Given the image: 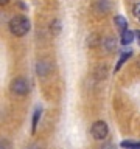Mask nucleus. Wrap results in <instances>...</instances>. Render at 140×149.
<instances>
[{
    "label": "nucleus",
    "mask_w": 140,
    "mask_h": 149,
    "mask_svg": "<svg viewBox=\"0 0 140 149\" xmlns=\"http://www.w3.org/2000/svg\"><path fill=\"white\" fill-rule=\"evenodd\" d=\"M9 31L14 36L22 37L30 31V20L25 16H16L9 20Z\"/></svg>",
    "instance_id": "obj_1"
},
{
    "label": "nucleus",
    "mask_w": 140,
    "mask_h": 149,
    "mask_svg": "<svg viewBox=\"0 0 140 149\" xmlns=\"http://www.w3.org/2000/svg\"><path fill=\"white\" fill-rule=\"evenodd\" d=\"M28 90H30V84L25 78H16L11 82V92L17 96H23L27 95Z\"/></svg>",
    "instance_id": "obj_2"
},
{
    "label": "nucleus",
    "mask_w": 140,
    "mask_h": 149,
    "mask_svg": "<svg viewBox=\"0 0 140 149\" xmlns=\"http://www.w3.org/2000/svg\"><path fill=\"white\" fill-rule=\"evenodd\" d=\"M90 134L95 140H104L109 134V127L104 121H95L90 127Z\"/></svg>",
    "instance_id": "obj_3"
},
{
    "label": "nucleus",
    "mask_w": 140,
    "mask_h": 149,
    "mask_svg": "<svg viewBox=\"0 0 140 149\" xmlns=\"http://www.w3.org/2000/svg\"><path fill=\"white\" fill-rule=\"evenodd\" d=\"M134 37H135L134 31H131V30L123 31V33H121V44H123V45H129L131 42L134 40Z\"/></svg>",
    "instance_id": "obj_4"
},
{
    "label": "nucleus",
    "mask_w": 140,
    "mask_h": 149,
    "mask_svg": "<svg viewBox=\"0 0 140 149\" xmlns=\"http://www.w3.org/2000/svg\"><path fill=\"white\" fill-rule=\"evenodd\" d=\"M114 22H115V26L118 28L120 33H123V31L128 30V22H126V19H125L123 16H117V17L114 19Z\"/></svg>",
    "instance_id": "obj_5"
},
{
    "label": "nucleus",
    "mask_w": 140,
    "mask_h": 149,
    "mask_svg": "<svg viewBox=\"0 0 140 149\" xmlns=\"http://www.w3.org/2000/svg\"><path fill=\"white\" fill-rule=\"evenodd\" d=\"M41 115H42V109L37 107L34 110V115H33V124H31V132L34 134L36 129H37V124H39V120H41Z\"/></svg>",
    "instance_id": "obj_6"
},
{
    "label": "nucleus",
    "mask_w": 140,
    "mask_h": 149,
    "mask_svg": "<svg viewBox=\"0 0 140 149\" xmlns=\"http://www.w3.org/2000/svg\"><path fill=\"white\" fill-rule=\"evenodd\" d=\"M123 149H140V141H131V140H125L120 143Z\"/></svg>",
    "instance_id": "obj_7"
},
{
    "label": "nucleus",
    "mask_w": 140,
    "mask_h": 149,
    "mask_svg": "<svg viewBox=\"0 0 140 149\" xmlns=\"http://www.w3.org/2000/svg\"><path fill=\"white\" fill-rule=\"evenodd\" d=\"M129 56H131V51H128V53H123V54H121V56H120V59H118V62H117V65H115V72H118V70L121 68V65H123V64H125V61H126V59H128V58H129Z\"/></svg>",
    "instance_id": "obj_8"
},
{
    "label": "nucleus",
    "mask_w": 140,
    "mask_h": 149,
    "mask_svg": "<svg viewBox=\"0 0 140 149\" xmlns=\"http://www.w3.org/2000/svg\"><path fill=\"white\" fill-rule=\"evenodd\" d=\"M132 13H134L135 19H137V20H140V3H137V5H135V6H134Z\"/></svg>",
    "instance_id": "obj_9"
},
{
    "label": "nucleus",
    "mask_w": 140,
    "mask_h": 149,
    "mask_svg": "<svg viewBox=\"0 0 140 149\" xmlns=\"http://www.w3.org/2000/svg\"><path fill=\"white\" fill-rule=\"evenodd\" d=\"M0 149H9V143L6 140H0Z\"/></svg>",
    "instance_id": "obj_10"
},
{
    "label": "nucleus",
    "mask_w": 140,
    "mask_h": 149,
    "mask_svg": "<svg viewBox=\"0 0 140 149\" xmlns=\"http://www.w3.org/2000/svg\"><path fill=\"white\" fill-rule=\"evenodd\" d=\"M9 2V0H0V6H2V5H6Z\"/></svg>",
    "instance_id": "obj_11"
},
{
    "label": "nucleus",
    "mask_w": 140,
    "mask_h": 149,
    "mask_svg": "<svg viewBox=\"0 0 140 149\" xmlns=\"http://www.w3.org/2000/svg\"><path fill=\"white\" fill-rule=\"evenodd\" d=\"M135 36H137V40H139V45H140V31L135 33Z\"/></svg>",
    "instance_id": "obj_12"
},
{
    "label": "nucleus",
    "mask_w": 140,
    "mask_h": 149,
    "mask_svg": "<svg viewBox=\"0 0 140 149\" xmlns=\"http://www.w3.org/2000/svg\"><path fill=\"white\" fill-rule=\"evenodd\" d=\"M30 149H41V148H39V144H33Z\"/></svg>",
    "instance_id": "obj_13"
}]
</instances>
